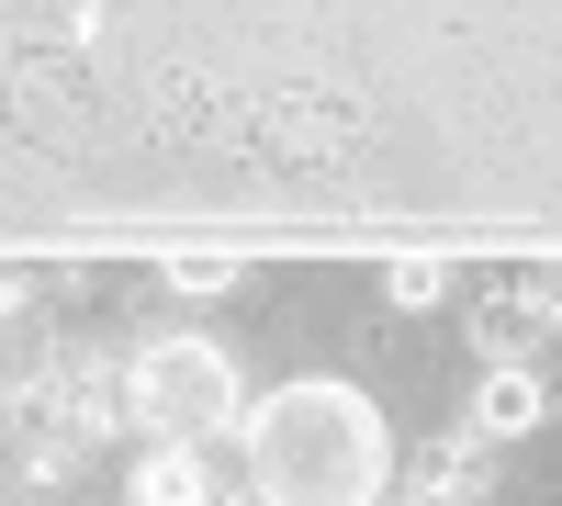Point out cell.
<instances>
[{"label":"cell","instance_id":"obj_1","mask_svg":"<svg viewBox=\"0 0 562 506\" xmlns=\"http://www.w3.org/2000/svg\"><path fill=\"white\" fill-rule=\"evenodd\" d=\"M169 147H225V158H270L293 180H349L371 158V113L360 102H326V90H214V79H158V113H147Z\"/></svg>","mask_w":562,"mask_h":506},{"label":"cell","instance_id":"obj_2","mask_svg":"<svg viewBox=\"0 0 562 506\" xmlns=\"http://www.w3.org/2000/svg\"><path fill=\"white\" fill-rule=\"evenodd\" d=\"M371 462H383V428H371L360 394L304 383V394H281L259 417V484H270V506H360Z\"/></svg>","mask_w":562,"mask_h":506},{"label":"cell","instance_id":"obj_3","mask_svg":"<svg viewBox=\"0 0 562 506\" xmlns=\"http://www.w3.org/2000/svg\"><path fill=\"white\" fill-rule=\"evenodd\" d=\"M0 135L57 147V158L102 135V79H90L79 45H57V34H0Z\"/></svg>","mask_w":562,"mask_h":506},{"label":"cell","instance_id":"obj_4","mask_svg":"<svg viewBox=\"0 0 562 506\" xmlns=\"http://www.w3.org/2000/svg\"><path fill=\"white\" fill-rule=\"evenodd\" d=\"M225 417V360L214 349H135V372H124V428H147V439H203Z\"/></svg>","mask_w":562,"mask_h":506},{"label":"cell","instance_id":"obj_5","mask_svg":"<svg viewBox=\"0 0 562 506\" xmlns=\"http://www.w3.org/2000/svg\"><path fill=\"white\" fill-rule=\"evenodd\" d=\"M562 327L551 304V270H473V349L495 360V372H518V360H540Z\"/></svg>","mask_w":562,"mask_h":506},{"label":"cell","instance_id":"obj_6","mask_svg":"<svg viewBox=\"0 0 562 506\" xmlns=\"http://www.w3.org/2000/svg\"><path fill=\"white\" fill-rule=\"evenodd\" d=\"M57 372V327H45V293L34 282H0V405H12L23 383Z\"/></svg>","mask_w":562,"mask_h":506},{"label":"cell","instance_id":"obj_7","mask_svg":"<svg viewBox=\"0 0 562 506\" xmlns=\"http://www.w3.org/2000/svg\"><path fill=\"white\" fill-rule=\"evenodd\" d=\"M540 417V383L529 372H495V394H484V428H529Z\"/></svg>","mask_w":562,"mask_h":506},{"label":"cell","instance_id":"obj_8","mask_svg":"<svg viewBox=\"0 0 562 506\" xmlns=\"http://www.w3.org/2000/svg\"><path fill=\"white\" fill-rule=\"evenodd\" d=\"M439 495H450V506H484V450H461V462H439Z\"/></svg>","mask_w":562,"mask_h":506},{"label":"cell","instance_id":"obj_9","mask_svg":"<svg viewBox=\"0 0 562 506\" xmlns=\"http://www.w3.org/2000/svg\"><path fill=\"white\" fill-rule=\"evenodd\" d=\"M147 506H203V484H192V462H158V473H147Z\"/></svg>","mask_w":562,"mask_h":506},{"label":"cell","instance_id":"obj_10","mask_svg":"<svg viewBox=\"0 0 562 506\" xmlns=\"http://www.w3.org/2000/svg\"><path fill=\"white\" fill-rule=\"evenodd\" d=\"M439 282H450L439 259H405V270H394V304H439Z\"/></svg>","mask_w":562,"mask_h":506}]
</instances>
